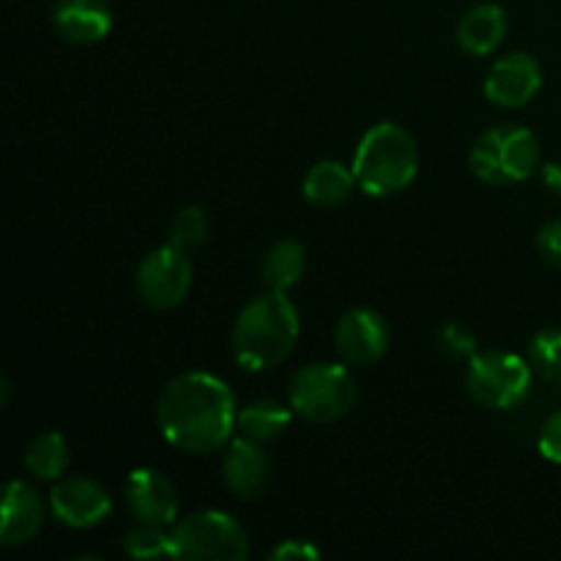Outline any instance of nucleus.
<instances>
[{"mask_svg": "<svg viewBox=\"0 0 561 561\" xmlns=\"http://www.w3.org/2000/svg\"><path fill=\"white\" fill-rule=\"evenodd\" d=\"M236 398L211 373H181L164 383L157 400V425L164 442L186 455H211L236 431Z\"/></svg>", "mask_w": 561, "mask_h": 561, "instance_id": "nucleus-1", "label": "nucleus"}, {"mask_svg": "<svg viewBox=\"0 0 561 561\" xmlns=\"http://www.w3.org/2000/svg\"><path fill=\"white\" fill-rule=\"evenodd\" d=\"M299 340V312L279 290L255 296L239 312L230 332V351L241 370L263 373L283 365Z\"/></svg>", "mask_w": 561, "mask_h": 561, "instance_id": "nucleus-2", "label": "nucleus"}, {"mask_svg": "<svg viewBox=\"0 0 561 561\" xmlns=\"http://www.w3.org/2000/svg\"><path fill=\"white\" fill-rule=\"evenodd\" d=\"M351 168L365 195L392 197L409 190L420 173V148L409 129L383 121L362 135Z\"/></svg>", "mask_w": 561, "mask_h": 561, "instance_id": "nucleus-3", "label": "nucleus"}, {"mask_svg": "<svg viewBox=\"0 0 561 561\" xmlns=\"http://www.w3.org/2000/svg\"><path fill=\"white\" fill-rule=\"evenodd\" d=\"M356 381L345 365L312 362L290 376L288 405L299 420L312 425L337 422L354 409Z\"/></svg>", "mask_w": 561, "mask_h": 561, "instance_id": "nucleus-4", "label": "nucleus"}, {"mask_svg": "<svg viewBox=\"0 0 561 561\" xmlns=\"http://www.w3.org/2000/svg\"><path fill=\"white\" fill-rule=\"evenodd\" d=\"M529 359L513 351H477L466 367V392L474 403L491 411H513L531 392Z\"/></svg>", "mask_w": 561, "mask_h": 561, "instance_id": "nucleus-5", "label": "nucleus"}, {"mask_svg": "<svg viewBox=\"0 0 561 561\" xmlns=\"http://www.w3.org/2000/svg\"><path fill=\"white\" fill-rule=\"evenodd\" d=\"M173 548L175 559L244 561L250 557V537L233 515L201 510L175 524Z\"/></svg>", "mask_w": 561, "mask_h": 561, "instance_id": "nucleus-6", "label": "nucleus"}, {"mask_svg": "<svg viewBox=\"0 0 561 561\" xmlns=\"http://www.w3.org/2000/svg\"><path fill=\"white\" fill-rule=\"evenodd\" d=\"M137 296L153 310H173L192 290V263L184 250L164 244L140 261L135 274Z\"/></svg>", "mask_w": 561, "mask_h": 561, "instance_id": "nucleus-7", "label": "nucleus"}, {"mask_svg": "<svg viewBox=\"0 0 561 561\" xmlns=\"http://www.w3.org/2000/svg\"><path fill=\"white\" fill-rule=\"evenodd\" d=\"M389 323L381 312L356 307L348 310L334 327V348L340 359L351 367H370L389 351Z\"/></svg>", "mask_w": 561, "mask_h": 561, "instance_id": "nucleus-8", "label": "nucleus"}, {"mask_svg": "<svg viewBox=\"0 0 561 561\" xmlns=\"http://www.w3.org/2000/svg\"><path fill=\"white\" fill-rule=\"evenodd\" d=\"M49 510L58 524L69 529H93L113 510L107 488L91 477H66L55 482L49 493Z\"/></svg>", "mask_w": 561, "mask_h": 561, "instance_id": "nucleus-9", "label": "nucleus"}, {"mask_svg": "<svg viewBox=\"0 0 561 561\" xmlns=\"http://www.w3.org/2000/svg\"><path fill=\"white\" fill-rule=\"evenodd\" d=\"M124 499L137 524L168 529L179 518V493H175L173 482L159 469L142 466V469L129 471L124 485Z\"/></svg>", "mask_w": 561, "mask_h": 561, "instance_id": "nucleus-10", "label": "nucleus"}, {"mask_svg": "<svg viewBox=\"0 0 561 561\" xmlns=\"http://www.w3.org/2000/svg\"><path fill=\"white\" fill-rule=\"evenodd\" d=\"M542 69L537 58L526 53H513L499 58L485 77V96L496 107H524L540 93Z\"/></svg>", "mask_w": 561, "mask_h": 561, "instance_id": "nucleus-11", "label": "nucleus"}, {"mask_svg": "<svg viewBox=\"0 0 561 561\" xmlns=\"http://www.w3.org/2000/svg\"><path fill=\"white\" fill-rule=\"evenodd\" d=\"M272 474V460L263 453V444L239 436L228 444L222 455V482L233 496L255 499L266 488Z\"/></svg>", "mask_w": 561, "mask_h": 561, "instance_id": "nucleus-12", "label": "nucleus"}, {"mask_svg": "<svg viewBox=\"0 0 561 561\" xmlns=\"http://www.w3.org/2000/svg\"><path fill=\"white\" fill-rule=\"evenodd\" d=\"M53 27L69 44H96L113 31V11L107 0H55Z\"/></svg>", "mask_w": 561, "mask_h": 561, "instance_id": "nucleus-13", "label": "nucleus"}, {"mask_svg": "<svg viewBox=\"0 0 561 561\" xmlns=\"http://www.w3.org/2000/svg\"><path fill=\"white\" fill-rule=\"evenodd\" d=\"M44 526V502L27 482L9 480L3 491V520H0V542L16 548L31 542Z\"/></svg>", "mask_w": 561, "mask_h": 561, "instance_id": "nucleus-14", "label": "nucleus"}, {"mask_svg": "<svg viewBox=\"0 0 561 561\" xmlns=\"http://www.w3.org/2000/svg\"><path fill=\"white\" fill-rule=\"evenodd\" d=\"M507 14L502 5L496 3H480L463 14L458 22V44L463 53L485 58V55L496 53L499 44L507 36Z\"/></svg>", "mask_w": 561, "mask_h": 561, "instance_id": "nucleus-15", "label": "nucleus"}, {"mask_svg": "<svg viewBox=\"0 0 561 561\" xmlns=\"http://www.w3.org/2000/svg\"><path fill=\"white\" fill-rule=\"evenodd\" d=\"M356 186L354 168L337 162V159H321L312 164L301 184V195L316 208H337L351 197Z\"/></svg>", "mask_w": 561, "mask_h": 561, "instance_id": "nucleus-16", "label": "nucleus"}, {"mask_svg": "<svg viewBox=\"0 0 561 561\" xmlns=\"http://www.w3.org/2000/svg\"><path fill=\"white\" fill-rule=\"evenodd\" d=\"M290 414H294L290 405L279 403L274 398H257L239 411L236 431H239V436L250 438V442L268 444L288 431Z\"/></svg>", "mask_w": 561, "mask_h": 561, "instance_id": "nucleus-17", "label": "nucleus"}, {"mask_svg": "<svg viewBox=\"0 0 561 561\" xmlns=\"http://www.w3.org/2000/svg\"><path fill=\"white\" fill-rule=\"evenodd\" d=\"M499 148L510 184L529 179L535 170L542 168L540 140L526 126H499Z\"/></svg>", "mask_w": 561, "mask_h": 561, "instance_id": "nucleus-18", "label": "nucleus"}, {"mask_svg": "<svg viewBox=\"0 0 561 561\" xmlns=\"http://www.w3.org/2000/svg\"><path fill=\"white\" fill-rule=\"evenodd\" d=\"M307 272V252L299 241L283 239L266 250L261 261V277L268 290L288 294Z\"/></svg>", "mask_w": 561, "mask_h": 561, "instance_id": "nucleus-19", "label": "nucleus"}, {"mask_svg": "<svg viewBox=\"0 0 561 561\" xmlns=\"http://www.w3.org/2000/svg\"><path fill=\"white\" fill-rule=\"evenodd\" d=\"M25 469L31 471L36 480L44 482H55L64 477L66 466H69V444L60 433L47 431L38 433L25 449Z\"/></svg>", "mask_w": 561, "mask_h": 561, "instance_id": "nucleus-20", "label": "nucleus"}, {"mask_svg": "<svg viewBox=\"0 0 561 561\" xmlns=\"http://www.w3.org/2000/svg\"><path fill=\"white\" fill-rule=\"evenodd\" d=\"M469 168L482 184H491V186L510 184L502 164V148H499V126L496 129L482 131V135L477 137L469 153Z\"/></svg>", "mask_w": 561, "mask_h": 561, "instance_id": "nucleus-21", "label": "nucleus"}, {"mask_svg": "<svg viewBox=\"0 0 561 561\" xmlns=\"http://www.w3.org/2000/svg\"><path fill=\"white\" fill-rule=\"evenodd\" d=\"M526 359H529L535 376L561 387V329H542V332H537L529 340Z\"/></svg>", "mask_w": 561, "mask_h": 561, "instance_id": "nucleus-22", "label": "nucleus"}, {"mask_svg": "<svg viewBox=\"0 0 561 561\" xmlns=\"http://www.w3.org/2000/svg\"><path fill=\"white\" fill-rule=\"evenodd\" d=\"M126 557L131 559H168L175 557L173 548V531H164L162 526H146L140 524L135 531L121 540Z\"/></svg>", "mask_w": 561, "mask_h": 561, "instance_id": "nucleus-23", "label": "nucleus"}, {"mask_svg": "<svg viewBox=\"0 0 561 561\" xmlns=\"http://www.w3.org/2000/svg\"><path fill=\"white\" fill-rule=\"evenodd\" d=\"M208 214L203 211L201 206H186L170 219V228H168V244L179 247V250L190 252L197 250L203 241L208 239Z\"/></svg>", "mask_w": 561, "mask_h": 561, "instance_id": "nucleus-24", "label": "nucleus"}, {"mask_svg": "<svg viewBox=\"0 0 561 561\" xmlns=\"http://www.w3.org/2000/svg\"><path fill=\"white\" fill-rule=\"evenodd\" d=\"M438 345L444 348V354L453 356V359H471L477 354V337L463 327V323H447L438 332Z\"/></svg>", "mask_w": 561, "mask_h": 561, "instance_id": "nucleus-25", "label": "nucleus"}, {"mask_svg": "<svg viewBox=\"0 0 561 561\" xmlns=\"http://www.w3.org/2000/svg\"><path fill=\"white\" fill-rule=\"evenodd\" d=\"M537 252H540L542 261L548 266L559 268L561 272V219H551L548 225H542L540 233H537Z\"/></svg>", "mask_w": 561, "mask_h": 561, "instance_id": "nucleus-26", "label": "nucleus"}, {"mask_svg": "<svg viewBox=\"0 0 561 561\" xmlns=\"http://www.w3.org/2000/svg\"><path fill=\"white\" fill-rule=\"evenodd\" d=\"M537 447H540V455L551 463L561 466V409L553 411L540 427V436H537Z\"/></svg>", "mask_w": 561, "mask_h": 561, "instance_id": "nucleus-27", "label": "nucleus"}, {"mask_svg": "<svg viewBox=\"0 0 561 561\" xmlns=\"http://www.w3.org/2000/svg\"><path fill=\"white\" fill-rule=\"evenodd\" d=\"M318 557H321V551H318V548L307 540H283L272 553H268V559H274V561L318 559Z\"/></svg>", "mask_w": 561, "mask_h": 561, "instance_id": "nucleus-28", "label": "nucleus"}, {"mask_svg": "<svg viewBox=\"0 0 561 561\" xmlns=\"http://www.w3.org/2000/svg\"><path fill=\"white\" fill-rule=\"evenodd\" d=\"M540 175H542V184H546L548 190L553 192V195L561 197V159H557V162L542 164Z\"/></svg>", "mask_w": 561, "mask_h": 561, "instance_id": "nucleus-29", "label": "nucleus"}]
</instances>
